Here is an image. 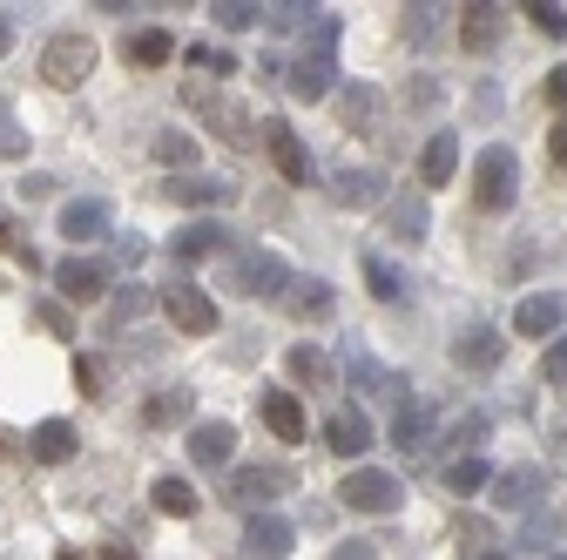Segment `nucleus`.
Instances as JSON below:
<instances>
[{"label": "nucleus", "mask_w": 567, "mask_h": 560, "mask_svg": "<svg viewBox=\"0 0 567 560\" xmlns=\"http://www.w3.org/2000/svg\"><path fill=\"white\" fill-rule=\"evenodd\" d=\"M514 196H520V156L507 143H486L473 163V203L501 217V209H514Z\"/></svg>", "instance_id": "1"}, {"label": "nucleus", "mask_w": 567, "mask_h": 560, "mask_svg": "<svg viewBox=\"0 0 567 560\" xmlns=\"http://www.w3.org/2000/svg\"><path fill=\"white\" fill-rule=\"evenodd\" d=\"M95 75V41L89 34H48L41 48V82L48 89H82Z\"/></svg>", "instance_id": "2"}, {"label": "nucleus", "mask_w": 567, "mask_h": 560, "mask_svg": "<svg viewBox=\"0 0 567 560\" xmlns=\"http://www.w3.org/2000/svg\"><path fill=\"white\" fill-rule=\"evenodd\" d=\"M224 284H230L237 298H284V291H291V263H284L277 250H250V257L230 263Z\"/></svg>", "instance_id": "3"}, {"label": "nucleus", "mask_w": 567, "mask_h": 560, "mask_svg": "<svg viewBox=\"0 0 567 560\" xmlns=\"http://www.w3.org/2000/svg\"><path fill=\"white\" fill-rule=\"evenodd\" d=\"M291 486H298L291 466H237V473L224 479V500L244 507V514H264V500H284Z\"/></svg>", "instance_id": "4"}, {"label": "nucleus", "mask_w": 567, "mask_h": 560, "mask_svg": "<svg viewBox=\"0 0 567 560\" xmlns=\"http://www.w3.org/2000/svg\"><path fill=\"white\" fill-rule=\"evenodd\" d=\"M338 500H344L351 514H392V507L405 500V486H399L385 466H351V479L338 486Z\"/></svg>", "instance_id": "5"}, {"label": "nucleus", "mask_w": 567, "mask_h": 560, "mask_svg": "<svg viewBox=\"0 0 567 560\" xmlns=\"http://www.w3.org/2000/svg\"><path fill=\"white\" fill-rule=\"evenodd\" d=\"M493 507L501 514H540L547 500V466H507V473H493Z\"/></svg>", "instance_id": "6"}, {"label": "nucleus", "mask_w": 567, "mask_h": 560, "mask_svg": "<svg viewBox=\"0 0 567 560\" xmlns=\"http://www.w3.org/2000/svg\"><path fill=\"white\" fill-rule=\"evenodd\" d=\"M163 311L183 338H209L217 331V298H209L203 284H163Z\"/></svg>", "instance_id": "7"}, {"label": "nucleus", "mask_w": 567, "mask_h": 560, "mask_svg": "<svg viewBox=\"0 0 567 560\" xmlns=\"http://www.w3.org/2000/svg\"><path fill=\"white\" fill-rule=\"evenodd\" d=\"M291 547H298V527L284 514H250L244 520V553L250 560H291Z\"/></svg>", "instance_id": "8"}, {"label": "nucleus", "mask_w": 567, "mask_h": 560, "mask_svg": "<svg viewBox=\"0 0 567 560\" xmlns=\"http://www.w3.org/2000/svg\"><path fill=\"white\" fill-rule=\"evenodd\" d=\"M54 284H61L68 304H102V298H109V263H102V257H68V263L54 270Z\"/></svg>", "instance_id": "9"}, {"label": "nucleus", "mask_w": 567, "mask_h": 560, "mask_svg": "<svg viewBox=\"0 0 567 560\" xmlns=\"http://www.w3.org/2000/svg\"><path fill=\"white\" fill-rule=\"evenodd\" d=\"M324 446H331L338 459H359V466H365V453H372V418H365L359 405H338V412L324 418Z\"/></svg>", "instance_id": "10"}, {"label": "nucleus", "mask_w": 567, "mask_h": 560, "mask_svg": "<svg viewBox=\"0 0 567 560\" xmlns=\"http://www.w3.org/2000/svg\"><path fill=\"white\" fill-rule=\"evenodd\" d=\"M501 359H507V338L493 331V324H466L453 338V365L460 372H501Z\"/></svg>", "instance_id": "11"}, {"label": "nucleus", "mask_w": 567, "mask_h": 560, "mask_svg": "<svg viewBox=\"0 0 567 560\" xmlns=\"http://www.w3.org/2000/svg\"><path fill=\"white\" fill-rule=\"evenodd\" d=\"M560 324H567V298L560 291H534V298L514 304V338H560Z\"/></svg>", "instance_id": "12"}, {"label": "nucleus", "mask_w": 567, "mask_h": 560, "mask_svg": "<svg viewBox=\"0 0 567 560\" xmlns=\"http://www.w3.org/2000/svg\"><path fill=\"white\" fill-rule=\"evenodd\" d=\"M270 163H277V176L284 183H318V169H311V149H305V135L291 128V122H270Z\"/></svg>", "instance_id": "13"}, {"label": "nucleus", "mask_w": 567, "mask_h": 560, "mask_svg": "<svg viewBox=\"0 0 567 560\" xmlns=\"http://www.w3.org/2000/svg\"><path fill=\"white\" fill-rule=\"evenodd\" d=\"M507 34V8H493V0H473V8L460 14V48L466 54H493Z\"/></svg>", "instance_id": "14"}, {"label": "nucleus", "mask_w": 567, "mask_h": 560, "mask_svg": "<svg viewBox=\"0 0 567 560\" xmlns=\"http://www.w3.org/2000/svg\"><path fill=\"white\" fill-rule=\"evenodd\" d=\"M277 304L291 311L298 324H305V318H311V324H324V318L338 311V298H331V284H324V277H291V291H284Z\"/></svg>", "instance_id": "15"}, {"label": "nucleus", "mask_w": 567, "mask_h": 560, "mask_svg": "<svg viewBox=\"0 0 567 560\" xmlns=\"http://www.w3.org/2000/svg\"><path fill=\"white\" fill-rule=\"evenodd\" d=\"M61 237L68 243H102L109 237V203L102 196H75V203L61 209Z\"/></svg>", "instance_id": "16"}, {"label": "nucleus", "mask_w": 567, "mask_h": 560, "mask_svg": "<svg viewBox=\"0 0 567 560\" xmlns=\"http://www.w3.org/2000/svg\"><path fill=\"white\" fill-rule=\"evenodd\" d=\"M331 203L338 209H379L385 203V176L379 169H338L331 176Z\"/></svg>", "instance_id": "17"}, {"label": "nucleus", "mask_w": 567, "mask_h": 560, "mask_svg": "<svg viewBox=\"0 0 567 560\" xmlns=\"http://www.w3.org/2000/svg\"><path fill=\"white\" fill-rule=\"evenodd\" d=\"M183 446H189V459H196V466H230V446H237V433L224 426V418H196Z\"/></svg>", "instance_id": "18"}, {"label": "nucleus", "mask_w": 567, "mask_h": 560, "mask_svg": "<svg viewBox=\"0 0 567 560\" xmlns=\"http://www.w3.org/2000/svg\"><path fill=\"white\" fill-rule=\"evenodd\" d=\"M224 243H230V230L203 217V224H183V230L169 237V257H176V263H203V257H217Z\"/></svg>", "instance_id": "19"}, {"label": "nucleus", "mask_w": 567, "mask_h": 560, "mask_svg": "<svg viewBox=\"0 0 567 560\" xmlns=\"http://www.w3.org/2000/svg\"><path fill=\"white\" fill-rule=\"evenodd\" d=\"M385 230L399 237V243H419L425 230H433V209H425V196H385Z\"/></svg>", "instance_id": "20"}, {"label": "nucleus", "mask_w": 567, "mask_h": 560, "mask_svg": "<svg viewBox=\"0 0 567 560\" xmlns=\"http://www.w3.org/2000/svg\"><path fill=\"white\" fill-rule=\"evenodd\" d=\"M28 453H34V466H68L75 459V426H68V418H41L28 433Z\"/></svg>", "instance_id": "21"}, {"label": "nucleus", "mask_w": 567, "mask_h": 560, "mask_svg": "<svg viewBox=\"0 0 567 560\" xmlns=\"http://www.w3.org/2000/svg\"><path fill=\"white\" fill-rule=\"evenodd\" d=\"M338 89V61L331 54H298L291 61V95L298 102H318V95H331Z\"/></svg>", "instance_id": "22"}, {"label": "nucleus", "mask_w": 567, "mask_h": 560, "mask_svg": "<svg viewBox=\"0 0 567 560\" xmlns=\"http://www.w3.org/2000/svg\"><path fill=\"white\" fill-rule=\"evenodd\" d=\"M453 169H460V135H453V128H440L433 143H425V156H419V183H425V189H446V183H453Z\"/></svg>", "instance_id": "23"}, {"label": "nucleus", "mask_w": 567, "mask_h": 560, "mask_svg": "<svg viewBox=\"0 0 567 560\" xmlns=\"http://www.w3.org/2000/svg\"><path fill=\"white\" fill-rule=\"evenodd\" d=\"M189 412H196V392L189 385H169V392H156L150 405H142V433H169V426H183Z\"/></svg>", "instance_id": "24"}, {"label": "nucleus", "mask_w": 567, "mask_h": 560, "mask_svg": "<svg viewBox=\"0 0 567 560\" xmlns=\"http://www.w3.org/2000/svg\"><path fill=\"white\" fill-rule=\"evenodd\" d=\"M379 108H385V95L372 89V82H351V89H338V122L344 128H379Z\"/></svg>", "instance_id": "25"}, {"label": "nucleus", "mask_w": 567, "mask_h": 560, "mask_svg": "<svg viewBox=\"0 0 567 560\" xmlns=\"http://www.w3.org/2000/svg\"><path fill=\"white\" fill-rule=\"evenodd\" d=\"M344 372H351V385H365V392H379V398H405V378H399V372H385L372 352H359V344H351Z\"/></svg>", "instance_id": "26"}, {"label": "nucleus", "mask_w": 567, "mask_h": 560, "mask_svg": "<svg viewBox=\"0 0 567 560\" xmlns=\"http://www.w3.org/2000/svg\"><path fill=\"white\" fill-rule=\"evenodd\" d=\"M189 102H196V115H209V122H217V135H224V143H250V115H244L237 102H224V95H196V89H189Z\"/></svg>", "instance_id": "27"}, {"label": "nucleus", "mask_w": 567, "mask_h": 560, "mask_svg": "<svg viewBox=\"0 0 567 560\" xmlns=\"http://www.w3.org/2000/svg\"><path fill=\"white\" fill-rule=\"evenodd\" d=\"M264 426H270L277 439L298 446V439H305V405H298L291 392H264Z\"/></svg>", "instance_id": "28"}, {"label": "nucleus", "mask_w": 567, "mask_h": 560, "mask_svg": "<svg viewBox=\"0 0 567 560\" xmlns=\"http://www.w3.org/2000/svg\"><path fill=\"white\" fill-rule=\"evenodd\" d=\"M169 54H176V41H169L163 28H142V34L122 41V61H128V68H163Z\"/></svg>", "instance_id": "29"}, {"label": "nucleus", "mask_w": 567, "mask_h": 560, "mask_svg": "<svg viewBox=\"0 0 567 560\" xmlns=\"http://www.w3.org/2000/svg\"><path fill=\"white\" fill-rule=\"evenodd\" d=\"M169 196H176V203H209V209H217V203L237 196V183H224V176H169Z\"/></svg>", "instance_id": "30"}, {"label": "nucleus", "mask_w": 567, "mask_h": 560, "mask_svg": "<svg viewBox=\"0 0 567 560\" xmlns=\"http://www.w3.org/2000/svg\"><path fill=\"white\" fill-rule=\"evenodd\" d=\"M284 365H291V378H298V385H311V392H324V385H331V359L318 352V344H291V359H284Z\"/></svg>", "instance_id": "31"}, {"label": "nucleus", "mask_w": 567, "mask_h": 560, "mask_svg": "<svg viewBox=\"0 0 567 560\" xmlns=\"http://www.w3.org/2000/svg\"><path fill=\"white\" fill-rule=\"evenodd\" d=\"M156 507H163L169 520H189V514H196V486L176 479V473H163V479H156Z\"/></svg>", "instance_id": "32"}, {"label": "nucleus", "mask_w": 567, "mask_h": 560, "mask_svg": "<svg viewBox=\"0 0 567 560\" xmlns=\"http://www.w3.org/2000/svg\"><path fill=\"white\" fill-rule=\"evenodd\" d=\"M0 257H14V263H28V270H34V237L21 230L14 209H0Z\"/></svg>", "instance_id": "33"}, {"label": "nucleus", "mask_w": 567, "mask_h": 560, "mask_svg": "<svg viewBox=\"0 0 567 560\" xmlns=\"http://www.w3.org/2000/svg\"><path fill=\"white\" fill-rule=\"evenodd\" d=\"M142 311H150V291H142V284H122V291L109 298V331H128Z\"/></svg>", "instance_id": "34"}, {"label": "nucleus", "mask_w": 567, "mask_h": 560, "mask_svg": "<svg viewBox=\"0 0 567 560\" xmlns=\"http://www.w3.org/2000/svg\"><path fill=\"white\" fill-rule=\"evenodd\" d=\"M486 479H493V466H486L480 453H473V459H453V466H446V486H453V494H460V500H466V494H480V486H486Z\"/></svg>", "instance_id": "35"}, {"label": "nucleus", "mask_w": 567, "mask_h": 560, "mask_svg": "<svg viewBox=\"0 0 567 560\" xmlns=\"http://www.w3.org/2000/svg\"><path fill=\"white\" fill-rule=\"evenodd\" d=\"M209 14H217V28H224V34H244V28H257V21H264L257 0H217Z\"/></svg>", "instance_id": "36"}, {"label": "nucleus", "mask_w": 567, "mask_h": 560, "mask_svg": "<svg viewBox=\"0 0 567 560\" xmlns=\"http://www.w3.org/2000/svg\"><path fill=\"white\" fill-rule=\"evenodd\" d=\"M365 284H372V298H385V304H392V298L405 291V277H399V263H392V257H365Z\"/></svg>", "instance_id": "37"}, {"label": "nucleus", "mask_w": 567, "mask_h": 560, "mask_svg": "<svg viewBox=\"0 0 567 560\" xmlns=\"http://www.w3.org/2000/svg\"><path fill=\"white\" fill-rule=\"evenodd\" d=\"M486 433H493V426H486V412H466L460 426H453V459H473V453L486 446Z\"/></svg>", "instance_id": "38"}, {"label": "nucleus", "mask_w": 567, "mask_h": 560, "mask_svg": "<svg viewBox=\"0 0 567 560\" xmlns=\"http://www.w3.org/2000/svg\"><path fill=\"white\" fill-rule=\"evenodd\" d=\"M156 156H163L169 169H183V163H196V143H189L183 128H163V135H156Z\"/></svg>", "instance_id": "39"}, {"label": "nucleus", "mask_w": 567, "mask_h": 560, "mask_svg": "<svg viewBox=\"0 0 567 560\" xmlns=\"http://www.w3.org/2000/svg\"><path fill=\"white\" fill-rule=\"evenodd\" d=\"M392 439H399L405 453H412V446H425V412H419V405H405V412L392 418Z\"/></svg>", "instance_id": "40"}, {"label": "nucleus", "mask_w": 567, "mask_h": 560, "mask_svg": "<svg viewBox=\"0 0 567 560\" xmlns=\"http://www.w3.org/2000/svg\"><path fill=\"white\" fill-rule=\"evenodd\" d=\"M527 14H534V28H540L547 41H560V34H567V8H554V0H534Z\"/></svg>", "instance_id": "41"}, {"label": "nucleus", "mask_w": 567, "mask_h": 560, "mask_svg": "<svg viewBox=\"0 0 567 560\" xmlns=\"http://www.w3.org/2000/svg\"><path fill=\"white\" fill-rule=\"evenodd\" d=\"M189 68H209V75H230L237 61H230L224 48H209V41H189Z\"/></svg>", "instance_id": "42"}, {"label": "nucleus", "mask_w": 567, "mask_h": 560, "mask_svg": "<svg viewBox=\"0 0 567 560\" xmlns=\"http://www.w3.org/2000/svg\"><path fill=\"white\" fill-rule=\"evenodd\" d=\"M34 318H41L54 338H75V318H68V304H54V298H41V304H34Z\"/></svg>", "instance_id": "43"}, {"label": "nucleus", "mask_w": 567, "mask_h": 560, "mask_svg": "<svg viewBox=\"0 0 567 560\" xmlns=\"http://www.w3.org/2000/svg\"><path fill=\"white\" fill-rule=\"evenodd\" d=\"M540 378H547V385H567V331L547 344V359H540Z\"/></svg>", "instance_id": "44"}, {"label": "nucleus", "mask_w": 567, "mask_h": 560, "mask_svg": "<svg viewBox=\"0 0 567 560\" xmlns=\"http://www.w3.org/2000/svg\"><path fill=\"white\" fill-rule=\"evenodd\" d=\"M75 385H82L89 398H102V385H109V365H102V359H75Z\"/></svg>", "instance_id": "45"}, {"label": "nucleus", "mask_w": 567, "mask_h": 560, "mask_svg": "<svg viewBox=\"0 0 567 560\" xmlns=\"http://www.w3.org/2000/svg\"><path fill=\"white\" fill-rule=\"evenodd\" d=\"M433 14H440V8H412V14H405V34L425 41V34H433Z\"/></svg>", "instance_id": "46"}, {"label": "nucleus", "mask_w": 567, "mask_h": 560, "mask_svg": "<svg viewBox=\"0 0 567 560\" xmlns=\"http://www.w3.org/2000/svg\"><path fill=\"white\" fill-rule=\"evenodd\" d=\"M547 156H554V169L567 176V122H554V135H547Z\"/></svg>", "instance_id": "47"}, {"label": "nucleus", "mask_w": 567, "mask_h": 560, "mask_svg": "<svg viewBox=\"0 0 567 560\" xmlns=\"http://www.w3.org/2000/svg\"><path fill=\"white\" fill-rule=\"evenodd\" d=\"M324 560H379V547H365V540H344V547H331Z\"/></svg>", "instance_id": "48"}, {"label": "nucleus", "mask_w": 567, "mask_h": 560, "mask_svg": "<svg viewBox=\"0 0 567 560\" xmlns=\"http://www.w3.org/2000/svg\"><path fill=\"white\" fill-rule=\"evenodd\" d=\"M547 102L567 108V68H554V75H547Z\"/></svg>", "instance_id": "49"}, {"label": "nucleus", "mask_w": 567, "mask_h": 560, "mask_svg": "<svg viewBox=\"0 0 567 560\" xmlns=\"http://www.w3.org/2000/svg\"><path fill=\"white\" fill-rule=\"evenodd\" d=\"M28 143H21V128H0V156H21Z\"/></svg>", "instance_id": "50"}, {"label": "nucleus", "mask_w": 567, "mask_h": 560, "mask_svg": "<svg viewBox=\"0 0 567 560\" xmlns=\"http://www.w3.org/2000/svg\"><path fill=\"white\" fill-rule=\"evenodd\" d=\"M460 560H507L501 547H480V553H460Z\"/></svg>", "instance_id": "51"}, {"label": "nucleus", "mask_w": 567, "mask_h": 560, "mask_svg": "<svg viewBox=\"0 0 567 560\" xmlns=\"http://www.w3.org/2000/svg\"><path fill=\"white\" fill-rule=\"evenodd\" d=\"M8 48H14V28H8V21H0V54H8Z\"/></svg>", "instance_id": "52"}, {"label": "nucleus", "mask_w": 567, "mask_h": 560, "mask_svg": "<svg viewBox=\"0 0 567 560\" xmlns=\"http://www.w3.org/2000/svg\"><path fill=\"white\" fill-rule=\"evenodd\" d=\"M54 560H89V553H75V547H61V553H54Z\"/></svg>", "instance_id": "53"}, {"label": "nucleus", "mask_w": 567, "mask_h": 560, "mask_svg": "<svg viewBox=\"0 0 567 560\" xmlns=\"http://www.w3.org/2000/svg\"><path fill=\"white\" fill-rule=\"evenodd\" d=\"M0 122H8V102H0Z\"/></svg>", "instance_id": "54"}, {"label": "nucleus", "mask_w": 567, "mask_h": 560, "mask_svg": "<svg viewBox=\"0 0 567 560\" xmlns=\"http://www.w3.org/2000/svg\"><path fill=\"white\" fill-rule=\"evenodd\" d=\"M547 560H567V553H547Z\"/></svg>", "instance_id": "55"}]
</instances>
